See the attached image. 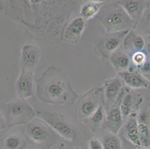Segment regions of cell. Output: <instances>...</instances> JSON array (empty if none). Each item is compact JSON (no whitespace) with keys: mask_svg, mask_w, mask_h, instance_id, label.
Here are the masks:
<instances>
[{"mask_svg":"<svg viewBox=\"0 0 150 149\" xmlns=\"http://www.w3.org/2000/svg\"><path fill=\"white\" fill-rule=\"evenodd\" d=\"M82 1L28 0L12 2L20 14L14 15L22 26L31 35L55 43L62 41L63 30L80 9Z\"/></svg>","mask_w":150,"mask_h":149,"instance_id":"1","label":"cell"},{"mask_svg":"<svg viewBox=\"0 0 150 149\" xmlns=\"http://www.w3.org/2000/svg\"><path fill=\"white\" fill-rule=\"evenodd\" d=\"M36 91L38 98L49 105H71L79 98L64 72L54 66H49L37 79Z\"/></svg>","mask_w":150,"mask_h":149,"instance_id":"2","label":"cell"},{"mask_svg":"<svg viewBox=\"0 0 150 149\" xmlns=\"http://www.w3.org/2000/svg\"><path fill=\"white\" fill-rule=\"evenodd\" d=\"M95 18L104 27L106 33L134 31L137 25L118 1H107Z\"/></svg>","mask_w":150,"mask_h":149,"instance_id":"3","label":"cell"},{"mask_svg":"<svg viewBox=\"0 0 150 149\" xmlns=\"http://www.w3.org/2000/svg\"><path fill=\"white\" fill-rule=\"evenodd\" d=\"M8 128L27 125L36 117V111L25 99L16 98L2 107Z\"/></svg>","mask_w":150,"mask_h":149,"instance_id":"4","label":"cell"},{"mask_svg":"<svg viewBox=\"0 0 150 149\" xmlns=\"http://www.w3.org/2000/svg\"><path fill=\"white\" fill-rule=\"evenodd\" d=\"M36 117L44 121L54 133L67 142H73L76 133V126L65 116L47 110H38Z\"/></svg>","mask_w":150,"mask_h":149,"instance_id":"5","label":"cell"},{"mask_svg":"<svg viewBox=\"0 0 150 149\" xmlns=\"http://www.w3.org/2000/svg\"><path fill=\"white\" fill-rule=\"evenodd\" d=\"M102 104H103V87H93L79 98L76 108V119L85 121L96 111Z\"/></svg>","mask_w":150,"mask_h":149,"instance_id":"6","label":"cell"},{"mask_svg":"<svg viewBox=\"0 0 150 149\" xmlns=\"http://www.w3.org/2000/svg\"><path fill=\"white\" fill-rule=\"evenodd\" d=\"M129 31L105 33L99 37L93 44L94 53L102 61H109L110 55L122 46V41Z\"/></svg>","mask_w":150,"mask_h":149,"instance_id":"7","label":"cell"},{"mask_svg":"<svg viewBox=\"0 0 150 149\" xmlns=\"http://www.w3.org/2000/svg\"><path fill=\"white\" fill-rule=\"evenodd\" d=\"M52 131L44 121L37 117L25 125V134L36 144L43 145L47 143L51 138Z\"/></svg>","mask_w":150,"mask_h":149,"instance_id":"8","label":"cell"},{"mask_svg":"<svg viewBox=\"0 0 150 149\" xmlns=\"http://www.w3.org/2000/svg\"><path fill=\"white\" fill-rule=\"evenodd\" d=\"M129 88L127 87H124L122 90H121L119 97L117 98L115 105L107 112V116H106L105 124L106 128H107L108 132L114 134H118L119 131L122 128L124 125V119L122 118V113H121L120 105L122 98H123L125 93L129 91Z\"/></svg>","mask_w":150,"mask_h":149,"instance_id":"9","label":"cell"},{"mask_svg":"<svg viewBox=\"0 0 150 149\" xmlns=\"http://www.w3.org/2000/svg\"><path fill=\"white\" fill-rule=\"evenodd\" d=\"M87 26V21L80 16L71 19L63 30L61 40L70 44H77L81 40Z\"/></svg>","mask_w":150,"mask_h":149,"instance_id":"10","label":"cell"},{"mask_svg":"<svg viewBox=\"0 0 150 149\" xmlns=\"http://www.w3.org/2000/svg\"><path fill=\"white\" fill-rule=\"evenodd\" d=\"M42 53L39 46L34 44L23 45L21 49L19 65L20 70L33 72L41 61Z\"/></svg>","mask_w":150,"mask_h":149,"instance_id":"11","label":"cell"},{"mask_svg":"<svg viewBox=\"0 0 150 149\" xmlns=\"http://www.w3.org/2000/svg\"><path fill=\"white\" fill-rule=\"evenodd\" d=\"M125 87L123 81L119 76L108 79L102 85L103 87V105L108 111L117 102L121 90Z\"/></svg>","mask_w":150,"mask_h":149,"instance_id":"12","label":"cell"},{"mask_svg":"<svg viewBox=\"0 0 150 149\" xmlns=\"http://www.w3.org/2000/svg\"><path fill=\"white\" fill-rule=\"evenodd\" d=\"M35 74L30 71L20 70L15 84V90L18 98L28 99L35 93Z\"/></svg>","mask_w":150,"mask_h":149,"instance_id":"13","label":"cell"},{"mask_svg":"<svg viewBox=\"0 0 150 149\" xmlns=\"http://www.w3.org/2000/svg\"><path fill=\"white\" fill-rule=\"evenodd\" d=\"M137 121L141 148H150V104L140 107Z\"/></svg>","mask_w":150,"mask_h":149,"instance_id":"14","label":"cell"},{"mask_svg":"<svg viewBox=\"0 0 150 149\" xmlns=\"http://www.w3.org/2000/svg\"><path fill=\"white\" fill-rule=\"evenodd\" d=\"M143 98L140 95L132 92L129 90L122 98L120 105L121 113L124 121L127 119L131 115L137 113V110L140 109L143 104Z\"/></svg>","mask_w":150,"mask_h":149,"instance_id":"15","label":"cell"},{"mask_svg":"<svg viewBox=\"0 0 150 149\" xmlns=\"http://www.w3.org/2000/svg\"><path fill=\"white\" fill-rule=\"evenodd\" d=\"M118 76L121 78L125 87L129 89H146L150 87V82L142 76L137 69H129L118 74Z\"/></svg>","mask_w":150,"mask_h":149,"instance_id":"16","label":"cell"},{"mask_svg":"<svg viewBox=\"0 0 150 149\" xmlns=\"http://www.w3.org/2000/svg\"><path fill=\"white\" fill-rule=\"evenodd\" d=\"M145 47L146 40L135 31H129L122 41V49L129 56L137 52L143 51Z\"/></svg>","mask_w":150,"mask_h":149,"instance_id":"17","label":"cell"},{"mask_svg":"<svg viewBox=\"0 0 150 149\" xmlns=\"http://www.w3.org/2000/svg\"><path fill=\"white\" fill-rule=\"evenodd\" d=\"M118 2L131 18L138 23L149 2L140 0H120Z\"/></svg>","mask_w":150,"mask_h":149,"instance_id":"18","label":"cell"},{"mask_svg":"<svg viewBox=\"0 0 150 149\" xmlns=\"http://www.w3.org/2000/svg\"><path fill=\"white\" fill-rule=\"evenodd\" d=\"M123 128L126 139L135 147L141 148L137 113L131 115L130 117L125 120L124 122Z\"/></svg>","mask_w":150,"mask_h":149,"instance_id":"19","label":"cell"},{"mask_svg":"<svg viewBox=\"0 0 150 149\" xmlns=\"http://www.w3.org/2000/svg\"><path fill=\"white\" fill-rule=\"evenodd\" d=\"M109 61L118 74L129 70L132 66L130 56L124 51L122 46L110 55Z\"/></svg>","mask_w":150,"mask_h":149,"instance_id":"20","label":"cell"},{"mask_svg":"<svg viewBox=\"0 0 150 149\" xmlns=\"http://www.w3.org/2000/svg\"><path fill=\"white\" fill-rule=\"evenodd\" d=\"M106 2L99 0L82 1L79 9V16L86 21L96 17Z\"/></svg>","mask_w":150,"mask_h":149,"instance_id":"21","label":"cell"},{"mask_svg":"<svg viewBox=\"0 0 150 149\" xmlns=\"http://www.w3.org/2000/svg\"><path fill=\"white\" fill-rule=\"evenodd\" d=\"M25 145V140L21 134L11 133L4 139L5 149H23Z\"/></svg>","mask_w":150,"mask_h":149,"instance_id":"22","label":"cell"},{"mask_svg":"<svg viewBox=\"0 0 150 149\" xmlns=\"http://www.w3.org/2000/svg\"><path fill=\"white\" fill-rule=\"evenodd\" d=\"M139 35L140 33L144 35H150V2L146 8L144 13L142 15L140 21L138 22L137 28L134 30Z\"/></svg>","mask_w":150,"mask_h":149,"instance_id":"23","label":"cell"},{"mask_svg":"<svg viewBox=\"0 0 150 149\" xmlns=\"http://www.w3.org/2000/svg\"><path fill=\"white\" fill-rule=\"evenodd\" d=\"M106 116H107V111L103 104H102L99 107V108L96 110V111L85 121H88L91 128L96 129L102 125L103 121H105Z\"/></svg>","mask_w":150,"mask_h":149,"instance_id":"24","label":"cell"},{"mask_svg":"<svg viewBox=\"0 0 150 149\" xmlns=\"http://www.w3.org/2000/svg\"><path fill=\"white\" fill-rule=\"evenodd\" d=\"M102 145L104 149H122V143L117 134L108 132L102 137Z\"/></svg>","mask_w":150,"mask_h":149,"instance_id":"25","label":"cell"},{"mask_svg":"<svg viewBox=\"0 0 150 149\" xmlns=\"http://www.w3.org/2000/svg\"><path fill=\"white\" fill-rule=\"evenodd\" d=\"M132 67L137 69L144 65L149 60V56L146 50L137 52L130 56Z\"/></svg>","mask_w":150,"mask_h":149,"instance_id":"26","label":"cell"},{"mask_svg":"<svg viewBox=\"0 0 150 149\" xmlns=\"http://www.w3.org/2000/svg\"><path fill=\"white\" fill-rule=\"evenodd\" d=\"M138 72L144 76L148 81L150 82V59L149 58L145 64L140 68L137 69Z\"/></svg>","mask_w":150,"mask_h":149,"instance_id":"27","label":"cell"},{"mask_svg":"<svg viewBox=\"0 0 150 149\" xmlns=\"http://www.w3.org/2000/svg\"><path fill=\"white\" fill-rule=\"evenodd\" d=\"M88 148H89V149H104L102 142L96 138L92 139L89 142Z\"/></svg>","mask_w":150,"mask_h":149,"instance_id":"28","label":"cell"},{"mask_svg":"<svg viewBox=\"0 0 150 149\" xmlns=\"http://www.w3.org/2000/svg\"><path fill=\"white\" fill-rule=\"evenodd\" d=\"M5 127H7L6 120H5V116H4L2 109L0 108V131Z\"/></svg>","mask_w":150,"mask_h":149,"instance_id":"29","label":"cell"},{"mask_svg":"<svg viewBox=\"0 0 150 149\" xmlns=\"http://www.w3.org/2000/svg\"><path fill=\"white\" fill-rule=\"evenodd\" d=\"M4 1H1L0 0V13L3 11L4 9Z\"/></svg>","mask_w":150,"mask_h":149,"instance_id":"30","label":"cell"},{"mask_svg":"<svg viewBox=\"0 0 150 149\" xmlns=\"http://www.w3.org/2000/svg\"><path fill=\"white\" fill-rule=\"evenodd\" d=\"M146 52L149 57H150V46H147V45H146Z\"/></svg>","mask_w":150,"mask_h":149,"instance_id":"31","label":"cell"},{"mask_svg":"<svg viewBox=\"0 0 150 149\" xmlns=\"http://www.w3.org/2000/svg\"><path fill=\"white\" fill-rule=\"evenodd\" d=\"M56 149H67V148H66V147H65L64 144L61 143V144L59 145V146H58Z\"/></svg>","mask_w":150,"mask_h":149,"instance_id":"32","label":"cell"},{"mask_svg":"<svg viewBox=\"0 0 150 149\" xmlns=\"http://www.w3.org/2000/svg\"><path fill=\"white\" fill-rule=\"evenodd\" d=\"M147 46H150V35H148L146 37V44Z\"/></svg>","mask_w":150,"mask_h":149,"instance_id":"33","label":"cell"}]
</instances>
